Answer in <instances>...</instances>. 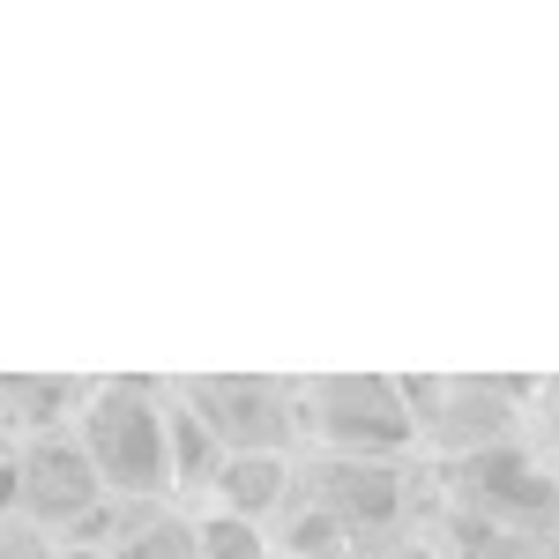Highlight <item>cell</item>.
Instances as JSON below:
<instances>
[{
    "mask_svg": "<svg viewBox=\"0 0 559 559\" xmlns=\"http://www.w3.org/2000/svg\"><path fill=\"white\" fill-rule=\"evenodd\" d=\"M75 440H83L105 500L150 508V500H173L179 492L173 485V411H165V388H150V381L90 388L83 411H75Z\"/></svg>",
    "mask_w": 559,
    "mask_h": 559,
    "instance_id": "1",
    "label": "cell"
},
{
    "mask_svg": "<svg viewBox=\"0 0 559 559\" xmlns=\"http://www.w3.org/2000/svg\"><path fill=\"white\" fill-rule=\"evenodd\" d=\"M105 508V485L90 471L83 440L75 432H38V440H15V515L38 522V530H75L83 515Z\"/></svg>",
    "mask_w": 559,
    "mask_h": 559,
    "instance_id": "2",
    "label": "cell"
},
{
    "mask_svg": "<svg viewBox=\"0 0 559 559\" xmlns=\"http://www.w3.org/2000/svg\"><path fill=\"white\" fill-rule=\"evenodd\" d=\"M313 432L344 455V463H395L411 448V403H403V381H329L313 388Z\"/></svg>",
    "mask_w": 559,
    "mask_h": 559,
    "instance_id": "3",
    "label": "cell"
},
{
    "mask_svg": "<svg viewBox=\"0 0 559 559\" xmlns=\"http://www.w3.org/2000/svg\"><path fill=\"white\" fill-rule=\"evenodd\" d=\"M403 403H411V426L432 432L455 455H485L515 426L508 418L515 388H500V381H403Z\"/></svg>",
    "mask_w": 559,
    "mask_h": 559,
    "instance_id": "4",
    "label": "cell"
},
{
    "mask_svg": "<svg viewBox=\"0 0 559 559\" xmlns=\"http://www.w3.org/2000/svg\"><path fill=\"white\" fill-rule=\"evenodd\" d=\"M187 411L216 432L224 455H284V418H292V395L276 381H194L179 388Z\"/></svg>",
    "mask_w": 559,
    "mask_h": 559,
    "instance_id": "5",
    "label": "cell"
},
{
    "mask_svg": "<svg viewBox=\"0 0 559 559\" xmlns=\"http://www.w3.org/2000/svg\"><path fill=\"white\" fill-rule=\"evenodd\" d=\"M313 500L344 530H388V522L403 515V477H395V463H344L336 455V471H329V485Z\"/></svg>",
    "mask_w": 559,
    "mask_h": 559,
    "instance_id": "6",
    "label": "cell"
},
{
    "mask_svg": "<svg viewBox=\"0 0 559 559\" xmlns=\"http://www.w3.org/2000/svg\"><path fill=\"white\" fill-rule=\"evenodd\" d=\"M216 492V515H239V522H269L284 515L299 492H292V463L284 455H224L210 477Z\"/></svg>",
    "mask_w": 559,
    "mask_h": 559,
    "instance_id": "7",
    "label": "cell"
},
{
    "mask_svg": "<svg viewBox=\"0 0 559 559\" xmlns=\"http://www.w3.org/2000/svg\"><path fill=\"white\" fill-rule=\"evenodd\" d=\"M105 552H112V559H194V522H179V515H134Z\"/></svg>",
    "mask_w": 559,
    "mask_h": 559,
    "instance_id": "8",
    "label": "cell"
},
{
    "mask_svg": "<svg viewBox=\"0 0 559 559\" xmlns=\"http://www.w3.org/2000/svg\"><path fill=\"white\" fill-rule=\"evenodd\" d=\"M344 545H350V530L321 500H292L284 508V552L292 559H344Z\"/></svg>",
    "mask_w": 559,
    "mask_h": 559,
    "instance_id": "9",
    "label": "cell"
},
{
    "mask_svg": "<svg viewBox=\"0 0 559 559\" xmlns=\"http://www.w3.org/2000/svg\"><path fill=\"white\" fill-rule=\"evenodd\" d=\"M194 559H276L269 530L261 522H239V515H202L194 522Z\"/></svg>",
    "mask_w": 559,
    "mask_h": 559,
    "instance_id": "10",
    "label": "cell"
}]
</instances>
